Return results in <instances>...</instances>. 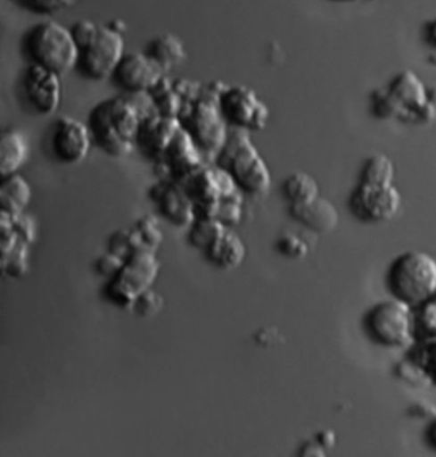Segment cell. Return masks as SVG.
<instances>
[{
    "label": "cell",
    "mask_w": 436,
    "mask_h": 457,
    "mask_svg": "<svg viewBox=\"0 0 436 457\" xmlns=\"http://www.w3.org/2000/svg\"><path fill=\"white\" fill-rule=\"evenodd\" d=\"M155 111L143 109L136 96H117L97 103L88 113L87 125L94 144L105 154L122 158L137 147L144 118Z\"/></svg>",
    "instance_id": "1"
},
{
    "label": "cell",
    "mask_w": 436,
    "mask_h": 457,
    "mask_svg": "<svg viewBox=\"0 0 436 457\" xmlns=\"http://www.w3.org/2000/svg\"><path fill=\"white\" fill-rule=\"evenodd\" d=\"M226 85L222 81L205 85L196 99L185 103L178 117L181 126L193 138L208 163H214L229 137V125L218 104V97Z\"/></svg>",
    "instance_id": "2"
},
{
    "label": "cell",
    "mask_w": 436,
    "mask_h": 457,
    "mask_svg": "<svg viewBox=\"0 0 436 457\" xmlns=\"http://www.w3.org/2000/svg\"><path fill=\"white\" fill-rule=\"evenodd\" d=\"M214 163L226 170L244 194L260 196L272 186V173L249 131L232 129Z\"/></svg>",
    "instance_id": "3"
},
{
    "label": "cell",
    "mask_w": 436,
    "mask_h": 457,
    "mask_svg": "<svg viewBox=\"0 0 436 457\" xmlns=\"http://www.w3.org/2000/svg\"><path fill=\"white\" fill-rule=\"evenodd\" d=\"M23 50L29 63L63 76L78 69V48L70 28L55 21H41L23 37Z\"/></svg>",
    "instance_id": "4"
},
{
    "label": "cell",
    "mask_w": 436,
    "mask_h": 457,
    "mask_svg": "<svg viewBox=\"0 0 436 457\" xmlns=\"http://www.w3.org/2000/svg\"><path fill=\"white\" fill-rule=\"evenodd\" d=\"M391 295L418 308L436 295V261L429 253L408 252L398 256L388 273Z\"/></svg>",
    "instance_id": "5"
},
{
    "label": "cell",
    "mask_w": 436,
    "mask_h": 457,
    "mask_svg": "<svg viewBox=\"0 0 436 457\" xmlns=\"http://www.w3.org/2000/svg\"><path fill=\"white\" fill-rule=\"evenodd\" d=\"M412 306L394 297L371 308L365 328L371 340L387 349H406L414 342L416 317Z\"/></svg>",
    "instance_id": "6"
},
{
    "label": "cell",
    "mask_w": 436,
    "mask_h": 457,
    "mask_svg": "<svg viewBox=\"0 0 436 457\" xmlns=\"http://www.w3.org/2000/svg\"><path fill=\"white\" fill-rule=\"evenodd\" d=\"M160 263L155 253L141 252L129 258L114 278L108 279L104 296L122 311H132L137 297L152 287L158 278Z\"/></svg>",
    "instance_id": "7"
},
{
    "label": "cell",
    "mask_w": 436,
    "mask_h": 457,
    "mask_svg": "<svg viewBox=\"0 0 436 457\" xmlns=\"http://www.w3.org/2000/svg\"><path fill=\"white\" fill-rule=\"evenodd\" d=\"M125 37L111 25H99L95 37L78 50V70L88 81L102 82L113 78L125 57Z\"/></svg>",
    "instance_id": "8"
},
{
    "label": "cell",
    "mask_w": 436,
    "mask_h": 457,
    "mask_svg": "<svg viewBox=\"0 0 436 457\" xmlns=\"http://www.w3.org/2000/svg\"><path fill=\"white\" fill-rule=\"evenodd\" d=\"M181 184L193 202L196 218H217L222 200L241 191L232 176L215 163L205 164Z\"/></svg>",
    "instance_id": "9"
},
{
    "label": "cell",
    "mask_w": 436,
    "mask_h": 457,
    "mask_svg": "<svg viewBox=\"0 0 436 457\" xmlns=\"http://www.w3.org/2000/svg\"><path fill=\"white\" fill-rule=\"evenodd\" d=\"M220 112L232 129L260 132L267 125L270 111L252 88L226 85L218 97Z\"/></svg>",
    "instance_id": "10"
},
{
    "label": "cell",
    "mask_w": 436,
    "mask_h": 457,
    "mask_svg": "<svg viewBox=\"0 0 436 457\" xmlns=\"http://www.w3.org/2000/svg\"><path fill=\"white\" fill-rule=\"evenodd\" d=\"M402 196L394 185H374L359 182L350 197V209L365 223L388 222L396 217Z\"/></svg>",
    "instance_id": "11"
},
{
    "label": "cell",
    "mask_w": 436,
    "mask_h": 457,
    "mask_svg": "<svg viewBox=\"0 0 436 457\" xmlns=\"http://www.w3.org/2000/svg\"><path fill=\"white\" fill-rule=\"evenodd\" d=\"M205 164V155L182 127L163 154L154 161V172L159 179L181 184Z\"/></svg>",
    "instance_id": "12"
},
{
    "label": "cell",
    "mask_w": 436,
    "mask_h": 457,
    "mask_svg": "<svg viewBox=\"0 0 436 457\" xmlns=\"http://www.w3.org/2000/svg\"><path fill=\"white\" fill-rule=\"evenodd\" d=\"M93 137L87 123L78 118L59 117L50 135V147L58 162L75 166L86 158L93 145Z\"/></svg>",
    "instance_id": "13"
},
{
    "label": "cell",
    "mask_w": 436,
    "mask_h": 457,
    "mask_svg": "<svg viewBox=\"0 0 436 457\" xmlns=\"http://www.w3.org/2000/svg\"><path fill=\"white\" fill-rule=\"evenodd\" d=\"M165 73L147 53H126L111 79L123 93L138 96L149 93L161 81Z\"/></svg>",
    "instance_id": "14"
},
{
    "label": "cell",
    "mask_w": 436,
    "mask_h": 457,
    "mask_svg": "<svg viewBox=\"0 0 436 457\" xmlns=\"http://www.w3.org/2000/svg\"><path fill=\"white\" fill-rule=\"evenodd\" d=\"M61 78L53 71L31 63L23 73V94L29 107L41 116H50L58 111L62 102Z\"/></svg>",
    "instance_id": "15"
},
{
    "label": "cell",
    "mask_w": 436,
    "mask_h": 457,
    "mask_svg": "<svg viewBox=\"0 0 436 457\" xmlns=\"http://www.w3.org/2000/svg\"><path fill=\"white\" fill-rule=\"evenodd\" d=\"M149 196L161 217L177 227H190L196 220L193 202L179 182L159 179L150 187Z\"/></svg>",
    "instance_id": "16"
},
{
    "label": "cell",
    "mask_w": 436,
    "mask_h": 457,
    "mask_svg": "<svg viewBox=\"0 0 436 457\" xmlns=\"http://www.w3.org/2000/svg\"><path fill=\"white\" fill-rule=\"evenodd\" d=\"M181 129L178 118L161 116L154 112L144 118L141 123L137 147L144 155L154 162L163 154Z\"/></svg>",
    "instance_id": "17"
},
{
    "label": "cell",
    "mask_w": 436,
    "mask_h": 457,
    "mask_svg": "<svg viewBox=\"0 0 436 457\" xmlns=\"http://www.w3.org/2000/svg\"><path fill=\"white\" fill-rule=\"evenodd\" d=\"M290 212L297 222L319 234L334 231L340 223V212L325 197H317L306 204L291 205Z\"/></svg>",
    "instance_id": "18"
},
{
    "label": "cell",
    "mask_w": 436,
    "mask_h": 457,
    "mask_svg": "<svg viewBox=\"0 0 436 457\" xmlns=\"http://www.w3.org/2000/svg\"><path fill=\"white\" fill-rule=\"evenodd\" d=\"M208 261L220 270H234L246 258V245L233 228H226L222 237L204 253Z\"/></svg>",
    "instance_id": "19"
},
{
    "label": "cell",
    "mask_w": 436,
    "mask_h": 457,
    "mask_svg": "<svg viewBox=\"0 0 436 457\" xmlns=\"http://www.w3.org/2000/svg\"><path fill=\"white\" fill-rule=\"evenodd\" d=\"M29 145L28 137L19 129H8L0 141V175L7 177L19 173L28 161Z\"/></svg>",
    "instance_id": "20"
},
{
    "label": "cell",
    "mask_w": 436,
    "mask_h": 457,
    "mask_svg": "<svg viewBox=\"0 0 436 457\" xmlns=\"http://www.w3.org/2000/svg\"><path fill=\"white\" fill-rule=\"evenodd\" d=\"M32 199L31 186L20 173L2 177L0 185V205L2 212L17 217L25 213Z\"/></svg>",
    "instance_id": "21"
},
{
    "label": "cell",
    "mask_w": 436,
    "mask_h": 457,
    "mask_svg": "<svg viewBox=\"0 0 436 457\" xmlns=\"http://www.w3.org/2000/svg\"><path fill=\"white\" fill-rule=\"evenodd\" d=\"M146 53L165 72H169L170 70L184 63L187 57L185 44L178 37L169 32L159 35L150 41Z\"/></svg>",
    "instance_id": "22"
},
{
    "label": "cell",
    "mask_w": 436,
    "mask_h": 457,
    "mask_svg": "<svg viewBox=\"0 0 436 457\" xmlns=\"http://www.w3.org/2000/svg\"><path fill=\"white\" fill-rule=\"evenodd\" d=\"M149 97L156 113L161 116L178 118L185 102L173 84V79L164 76L154 88L149 91Z\"/></svg>",
    "instance_id": "23"
},
{
    "label": "cell",
    "mask_w": 436,
    "mask_h": 457,
    "mask_svg": "<svg viewBox=\"0 0 436 457\" xmlns=\"http://www.w3.org/2000/svg\"><path fill=\"white\" fill-rule=\"evenodd\" d=\"M283 193L291 205H300L319 197L320 188L314 177L306 172H296L285 179Z\"/></svg>",
    "instance_id": "24"
},
{
    "label": "cell",
    "mask_w": 436,
    "mask_h": 457,
    "mask_svg": "<svg viewBox=\"0 0 436 457\" xmlns=\"http://www.w3.org/2000/svg\"><path fill=\"white\" fill-rule=\"evenodd\" d=\"M226 228L217 218H196L190 226L188 240L193 247L205 253L222 237Z\"/></svg>",
    "instance_id": "25"
},
{
    "label": "cell",
    "mask_w": 436,
    "mask_h": 457,
    "mask_svg": "<svg viewBox=\"0 0 436 457\" xmlns=\"http://www.w3.org/2000/svg\"><path fill=\"white\" fill-rule=\"evenodd\" d=\"M396 167L389 156L373 154L368 156L362 167L361 182L374 185H393Z\"/></svg>",
    "instance_id": "26"
},
{
    "label": "cell",
    "mask_w": 436,
    "mask_h": 457,
    "mask_svg": "<svg viewBox=\"0 0 436 457\" xmlns=\"http://www.w3.org/2000/svg\"><path fill=\"white\" fill-rule=\"evenodd\" d=\"M108 252L117 253L127 262L137 253L150 252V250L144 244L137 229L131 227V228L118 229L111 235L108 241Z\"/></svg>",
    "instance_id": "27"
},
{
    "label": "cell",
    "mask_w": 436,
    "mask_h": 457,
    "mask_svg": "<svg viewBox=\"0 0 436 457\" xmlns=\"http://www.w3.org/2000/svg\"><path fill=\"white\" fill-rule=\"evenodd\" d=\"M29 244L20 240L17 246L7 255L2 256V270L11 278H21L29 270Z\"/></svg>",
    "instance_id": "28"
},
{
    "label": "cell",
    "mask_w": 436,
    "mask_h": 457,
    "mask_svg": "<svg viewBox=\"0 0 436 457\" xmlns=\"http://www.w3.org/2000/svg\"><path fill=\"white\" fill-rule=\"evenodd\" d=\"M134 227L137 229L147 249L150 252L156 253L164 240V234L161 231L158 218L152 214L144 215Z\"/></svg>",
    "instance_id": "29"
},
{
    "label": "cell",
    "mask_w": 436,
    "mask_h": 457,
    "mask_svg": "<svg viewBox=\"0 0 436 457\" xmlns=\"http://www.w3.org/2000/svg\"><path fill=\"white\" fill-rule=\"evenodd\" d=\"M243 217V191L226 197L220 203L218 209L217 220H219L224 226L233 228L240 224Z\"/></svg>",
    "instance_id": "30"
},
{
    "label": "cell",
    "mask_w": 436,
    "mask_h": 457,
    "mask_svg": "<svg viewBox=\"0 0 436 457\" xmlns=\"http://www.w3.org/2000/svg\"><path fill=\"white\" fill-rule=\"evenodd\" d=\"M14 2L31 13L50 16L72 7L78 0H14Z\"/></svg>",
    "instance_id": "31"
},
{
    "label": "cell",
    "mask_w": 436,
    "mask_h": 457,
    "mask_svg": "<svg viewBox=\"0 0 436 457\" xmlns=\"http://www.w3.org/2000/svg\"><path fill=\"white\" fill-rule=\"evenodd\" d=\"M165 300L159 292L149 288L137 297L134 303V311L138 317L152 318L164 308Z\"/></svg>",
    "instance_id": "32"
},
{
    "label": "cell",
    "mask_w": 436,
    "mask_h": 457,
    "mask_svg": "<svg viewBox=\"0 0 436 457\" xmlns=\"http://www.w3.org/2000/svg\"><path fill=\"white\" fill-rule=\"evenodd\" d=\"M276 250H278L284 258L302 259L308 256V245L297 235L284 234L276 241Z\"/></svg>",
    "instance_id": "33"
},
{
    "label": "cell",
    "mask_w": 436,
    "mask_h": 457,
    "mask_svg": "<svg viewBox=\"0 0 436 457\" xmlns=\"http://www.w3.org/2000/svg\"><path fill=\"white\" fill-rule=\"evenodd\" d=\"M418 308L420 314L416 317V324L426 332L427 337L436 338V295Z\"/></svg>",
    "instance_id": "34"
},
{
    "label": "cell",
    "mask_w": 436,
    "mask_h": 457,
    "mask_svg": "<svg viewBox=\"0 0 436 457\" xmlns=\"http://www.w3.org/2000/svg\"><path fill=\"white\" fill-rule=\"evenodd\" d=\"M126 265V261L120 258L117 253L107 252L104 255H100L97 258L95 268L96 272L105 278L111 279L117 276L123 267Z\"/></svg>",
    "instance_id": "35"
},
{
    "label": "cell",
    "mask_w": 436,
    "mask_h": 457,
    "mask_svg": "<svg viewBox=\"0 0 436 457\" xmlns=\"http://www.w3.org/2000/svg\"><path fill=\"white\" fill-rule=\"evenodd\" d=\"M97 28L99 25L90 20H79L78 22L73 23L70 29L72 32L73 40L78 50L85 48L93 37H95Z\"/></svg>",
    "instance_id": "36"
},
{
    "label": "cell",
    "mask_w": 436,
    "mask_h": 457,
    "mask_svg": "<svg viewBox=\"0 0 436 457\" xmlns=\"http://www.w3.org/2000/svg\"><path fill=\"white\" fill-rule=\"evenodd\" d=\"M14 218V228L19 234L21 240L26 241L31 245L37 237V227H35L34 220L28 214L17 215Z\"/></svg>",
    "instance_id": "37"
},
{
    "label": "cell",
    "mask_w": 436,
    "mask_h": 457,
    "mask_svg": "<svg viewBox=\"0 0 436 457\" xmlns=\"http://www.w3.org/2000/svg\"><path fill=\"white\" fill-rule=\"evenodd\" d=\"M326 448L317 441H308L300 448V455L303 457H323L325 456Z\"/></svg>",
    "instance_id": "38"
},
{
    "label": "cell",
    "mask_w": 436,
    "mask_h": 457,
    "mask_svg": "<svg viewBox=\"0 0 436 457\" xmlns=\"http://www.w3.org/2000/svg\"><path fill=\"white\" fill-rule=\"evenodd\" d=\"M276 333L278 332L272 328L259 329L258 333L255 335V341L258 342V345H260V346H270V345L276 342Z\"/></svg>",
    "instance_id": "39"
},
{
    "label": "cell",
    "mask_w": 436,
    "mask_h": 457,
    "mask_svg": "<svg viewBox=\"0 0 436 457\" xmlns=\"http://www.w3.org/2000/svg\"><path fill=\"white\" fill-rule=\"evenodd\" d=\"M335 439H337V437H335V433L333 432L332 429L321 430L317 436V441L319 442L320 445H323L326 450L334 447Z\"/></svg>",
    "instance_id": "40"
},
{
    "label": "cell",
    "mask_w": 436,
    "mask_h": 457,
    "mask_svg": "<svg viewBox=\"0 0 436 457\" xmlns=\"http://www.w3.org/2000/svg\"><path fill=\"white\" fill-rule=\"evenodd\" d=\"M429 439L432 442V446L436 448V419L432 426L430 427Z\"/></svg>",
    "instance_id": "41"
},
{
    "label": "cell",
    "mask_w": 436,
    "mask_h": 457,
    "mask_svg": "<svg viewBox=\"0 0 436 457\" xmlns=\"http://www.w3.org/2000/svg\"><path fill=\"white\" fill-rule=\"evenodd\" d=\"M341 2H350V0H341Z\"/></svg>",
    "instance_id": "42"
}]
</instances>
